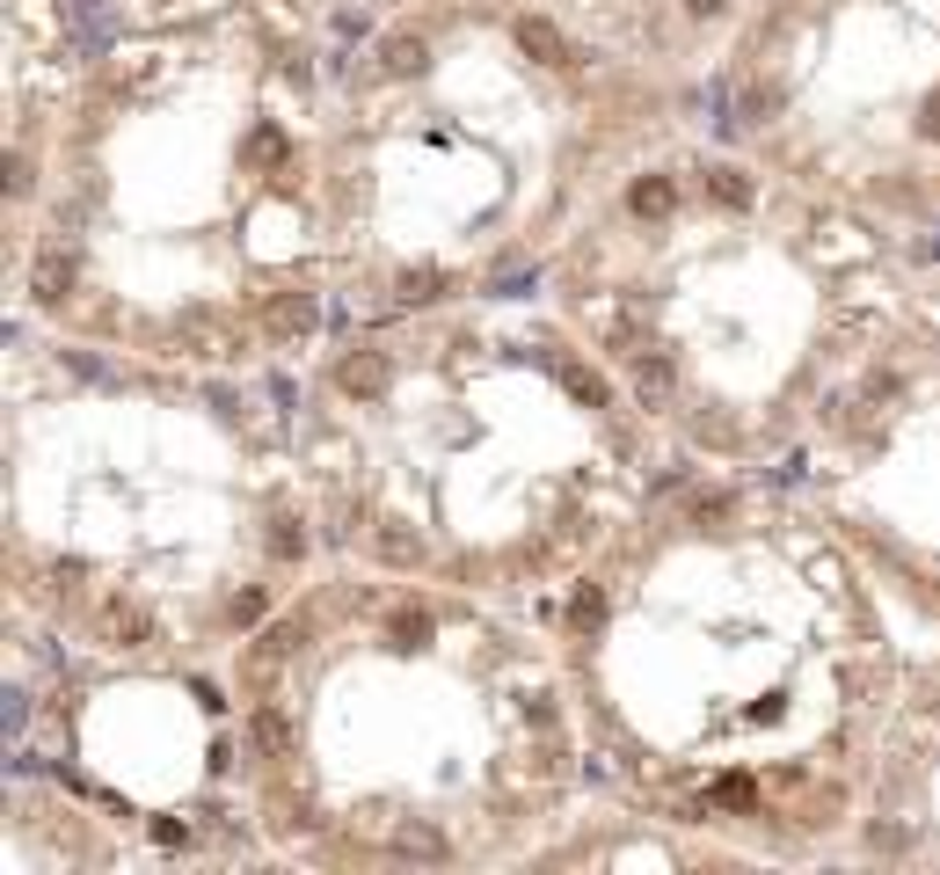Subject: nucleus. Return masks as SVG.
<instances>
[{
	"instance_id": "f257e3e1",
	"label": "nucleus",
	"mask_w": 940,
	"mask_h": 875,
	"mask_svg": "<svg viewBox=\"0 0 940 875\" xmlns=\"http://www.w3.org/2000/svg\"><path fill=\"white\" fill-rule=\"evenodd\" d=\"M95 628H103L110 649H140V642H154V620H146L132 598H103V606H95Z\"/></svg>"
},
{
	"instance_id": "f03ea898",
	"label": "nucleus",
	"mask_w": 940,
	"mask_h": 875,
	"mask_svg": "<svg viewBox=\"0 0 940 875\" xmlns=\"http://www.w3.org/2000/svg\"><path fill=\"white\" fill-rule=\"evenodd\" d=\"M335 387H343L350 402H372V394H386V350H350L343 366H335Z\"/></svg>"
},
{
	"instance_id": "7ed1b4c3",
	"label": "nucleus",
	"mask_w": 940,
	"mask_h": 875,
	"mask_svg": "<svg viewBox=\"0 0 940 875\" xmlns=\"http://www.w3.org/2000/svg\"><path fill=\"white\" fill-rule=\"evenodd\" d=\"M73 278H81V262H73L66 248H44V256L30 262V299H44V307H59V299L73 292Z\"/></svg>"
},
{
	"instance_id": "20e7f679",
	"label": "nucleus",
	"mask_w": 940,
	"mask_h": 875,
	"mask_svg": "<svg viewBox=\"0 0 940 875\" xmlns=\"http://www.w3.org/2000/svg\"><path fill=\"white\" fill-rule=\"evenodd\" d=\"M671 394H679V366H671L663 350H642V358H634V402H642V409H663Z\"/></svg>"
},
{
	"instance_id": "39448f33",
	"label": "nucleus",
	"mask_w": 940,
	"mask_h": 875,
	"mask_svg": "<svg viewBox=\"0 0 940 875\" xmlns=\"http://www.w3.org/2000/svg\"><path fill=\"white\" fill-rule=\"evenodd\" d=\"M380 66H386V81H423V73H431V44H423L416 30H401V37L380 44Z\"/></svg>"
},
{
	"instance_id": "423d86ee",
	"label": "nucleus",
	"mask_w": 940,
	"mask_h": 875,
	"mask_svg": "<svg viewBox=\"0 0 940 875\" xmlns=\"http://www.w3.org/2000/svg\"><path fill=\"white\" fill-rule=\"evenodd\" d=\"M510 44H518L533 66H561V30L547 16H518V22H510Z\"/></svg>"
},
{
	"instance_id": "0eeeda50",
	"label": "nucleus",
	"mask_w": 940,
	"mask_h": 875,
	"mask_svg": "<svg viewBox=\"0 0 940 875\" xmlns=\"http://www.w3.org/2000/svg\"><path fill=\"white\" fill-rule=\"evenodd\" d=\"M313 321H321V307H313V292H278L270 307H262V329L270 336H307Z\"/></svg>"
},
{
	"instance_id": "6e6552de",
	"label": "nucleus",
	"mask_w": 940,
	"mask_h": 875,
	"mask_svg": "<svg viewBox=\"0 0 940 875\" xmlns=\"http://www.w3.org/2000/svg\"><path fill=\"white\" fill-rule=\"evenodd\" d=\"M394 854H401V861H445V854H453V840H445L437 824H416V817H409V824H394Z\"/></svg>"
},
{
	"instance_id": "1a4fd4ad",
	"label": "nucleus",
	"mask_w": 940,
	"mask_h": 875,
	"mask_svg": "<svg viewBox=\"0 0 940 875\" xmlns=\"http://www.w3.org/2000/svg\"><path fill=\"white\" fill-rule=\"evenodd\" d=\"M437 292H445V270H437V262H409V270L394 278V299H401V307H431Z\"/></svg>"
},
{
	"instance_id": "9d476101",
	"label": "nucleus",
	"mask_w": 940,
	"mask_h": 875,
	"mask_svg": "<svg viewBox=\"0 0 940 875\" xmlns=\"http://www.w3.org/2000/svg\"><path fill=\"white\" fill-rule=\"evenodd\" d=\"M671 205H679V183H671V175H642V183L627 191V212H642V219H663Z\"/></svg>"
},
{
	"instance_id": "9b49d317",
	"label": "nucleus",
	"mask_w": 940,
	"mask_h": 875,
	"mask_svg": "<svg viewBox=\"0 0 940 875\" xmlns=\"http://www.w3.org/2000/svg\"><path fill=\"white\" fill-rule=\"evenodd\" d=\"M299 642H307V620H278V628H262L256 635V671H270L278 657H292Z\"/></svg>"
},
{
	"instance_id": "f8f14e48",
	"label": "nucleus",
	"mask_w": 940,
	"mask_h": 875,
	"mask_svg": "<svg viewBox=\"0 0 940 875\" xmlns=\"http://www.w3.org/2000/svg\"><path fill=\"white\" fill-rule=\"evenodd\" d=\"M386 642H394V649H423V642H431V612H423V606L386 612Z\"/></svg>"
},
{
	"instance_id": "ddd939ff",
	"label": "nucleus",
	"mask_w": 940,
	"mask_h": 875,
	"mask_svg": "<svg viewBox=\"0 0 940 875\" xmlns=\"http://www.w3.org/2000/svg\"><path fill=\"white\" fill-rule=\"evenodd\" d=\"M380 562H394V569H409V562H423V541L409 533V525H380Z\"/></svg>"
},
{
	"instance_id": "4468645a",
	"label": "nucleus",
	"mask_w": 940,
	"mask_h": 875,
	"mask_svg": "<svg viewBox=\"0 0 940 875\" xmlns=\"http://www.w3.org/2000/svg\"><path fill=\"white\" fill-rule=\"evenodd\" d=\"M707 191H714V205H736V212H744L751 197H758L744 168H707Z\"/></svg>"
},
{
	"instance_id": "2eb2a0df",
	"label": "nucleus",
	"mask_w": 940,
	"mask_h": 875,
	"mask_svg": "<svg viewBox=\"0 0 940 875\" xmlns=\"http://www.w3.org/2000/svg\"><path fill=\"white\" fill-rule=\"evenodd\" d=\"M561 387H569L583 409H606V402H612V387L598 380V372H583V366H561Z\"/></svg>"
},
{
	"instance_id": "dca6fc26",
	"label": "nucleus",
	"mask_w": 940,
	"mask_h": 875,
	"mask_svg": "<svg viewBox=\"0 0 940 875\" xmlns=\"http://www.w3.org/2000/svg\"><path fill=\"white\" fill-rule=\"evenodd\" d=\"M569 620H576V628H606V591H598V584H576Z\"/></svg>"
},
{
	"instance_id": "f3484780",
	"label": "nucleus",
	"mask_w": 940,
	"mask_h": 875,
	"mask_svg": "<svg viewBox=\"0 0 940 875\" xmlns=\"http://www.w3.org/2000/svg\"><path fill=\"white\" fill-rule=\"evenodd\" d=\"M270 555H278V562H299V555H307V533H299V518H270Z\"/></svg>"
},
{
	"instance_id": "a211bd4d",
	"label": "nucleus",
	"mask_w": 940,
	"mask_h": 875,
	"mask_svg": "<svg viewBox=\"0 0 940 875\" xmlns=\"http://www.w3.org/2000/svg\"><path fill=\"white\" fill-rule=\"evenodd\" d=\"M714 803L722 810H758V787H751L744 773H722V781H714Z\"/></svg>"
},
{
	"instance_id": "6ab92c4d",
	"label": "nucleus",
	"mask_w": 940,
	"mask_h": 875,
	"mask_svg": "<svg viewBox=\"0 0 940 875\" xmlns=\"http://www.w3.org/2000/svg\"><path fill=\"white\" fill-rule=\"evenodd\" d=\"M285 154H292V146H285V132H278V124H262L256 140H248V161H285Z\"/></svg>"
},
{
	"instance_id": "aec40b11",
	"label": "nucleus",
	"mask_w": 940,
	"mask_h": 875,
	"mask_svg": "<svg viewBox=\"0 0 940 875\" xmlns=\"http://www.w3.org/2000/svg\"><path fill=\"white\" fill-rule=\"evenodd\" d=\"M256 737H262V752H285V744H292V722H285V716H262Z\"/></svg>"
},
{
	"instance_id": "412c9836",
	"label": "nucleus",
	"mask_w": 940,
	"mask_h": 875,
	"mask_svg": "<svg viewBox=\"0 0 940 875\" xmlns=\"http://www.w3.org/2000/svg\"><path fill=\"white\" fill-rule=\"evenodd\" d=\"M919 140H933V146H940V87L926 95V110H919Z\"/></svg>"
},
{
	"instance_id": "4be33fe9",
	"label": "nucleus",
	"mask_w": 940,
	"mask_h": 875,
	"mask_svg": "<svg viewBox=\"0 0 940 875\" xmlns=\"http://www.w3.org/2000/svg\"><path fill=\"white\" fill-rule=\"evenodd\" d=\"M190 693H197V700H205V716H227V693H219V686H211V679H197V686H190Z\"/></svg>"
},
{
	"instance_id": "5701e85b",
	"label": "nucleus",
	"mask_w": 940,
	"mask_h": 875,
	"mask_svg": "<svg viewBox=\"0 0 940 875\" xmlns=\"http://www.w3.org/2000/svg\"><path fill=\"white\" fill-rule=\"evenodd\" d=\"M22 722H30V693L16 686V693H8V730H22Z\"/></svg>"
},
{
	"instance_id": "b1692460",
	"label": "nucleus",
	"mask_w": 940,
	"mask_h": 875,
	"mask_svg": "<svg viewBox=\"0 0 940 875\" xmlns=\"http://www.w3.org/2000/svg\"><path fill=\"white\" fill-rule=\"evenodd\" d=\"M262 612V591H234V620H256Z\"/></svg>"
},
{
	"instance_id": "393cba45",
	"label": "nucleus",
	"mask_w": 940,
	"mask_h": 875,
	"mask_svg": "<svg viewBox=\"0 0 940 875\" xmlns=\"http://www.w3.org/2000/svg\"><path fill=\"white\" fill-rule=\"evenodd\" d=\"M685 16H700V22H707V16H722V0H685Z\"/></svg>"
},
{
	"instance_id": "a878e982",
	"label": "nucleus",
	"mask_w": 940,
	"mask_h": 875,
	"mask_svg": "<svg viewBox=\"0 0 940 875\" xmlns=\"http://www.w3.org/2000/svg\"><path fill=\"white\" fill-rule=\"evenodd\" d=\"M926 256H940V241H933V248H926Z\"/></svg>"
}]
</instances>
